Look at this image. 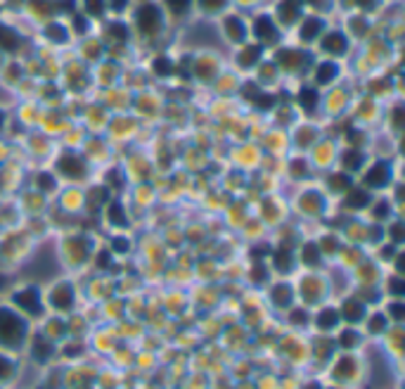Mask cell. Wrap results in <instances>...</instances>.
<instances>
[{
  "instance_id": "6da1fadb",
  "label": "cell",
  "mask_w": 405,
  "mask_h": 389,
  "mask_svg": "<svg viewBox=\"0 0 405 389\" xmlns=\"http://www.w3.org/2000/svg\"><path fill=\"white\" fill-rule=\"evenodd\" d=\"M24 332H26V325H24L19 316L0 308V342L10 344V347H17L24 340Z\"/></svg>"
},
{
  "instance_id": "7a4b0ae2",
  "label": "cell",
  "mask_w": 405,
  "mask_h": 389,
  "mask_svg": "<svg viewBox=\"0 0 405 389\" xmlns=\"http://www.w3.org/2000/svg\"><path fill=\"white\" fill-rule=\"evenodd\" d=\"M135 19H137L140 31H144V34H157L159 27H161V14H159V10L154 5L140 7L135 14Z\"/></svg>"
},
{
  "instance_id": "3957f363",
  "label": "cell",
  "mask_w": 405,
  "mask_h": 389,
  "mask_svg": "<svg viewBox=\"0 0 405 389\" xmlns=\"http://www.w3.org/2000/svg\"><path fill=\"white\" fill-rule=\"evenodd\" d=\"M14 301H17L26 314H38V311H41V299H38V292H36V290H21V292L14 297Z\"/></svg>"
},
{
  "instance_id": "277c9868",
  "label": "cell",
  "mask_w": 405,
  "mask_h": 389,
  "mask_svg": "<svg viewBox=\"0 0 405 389\" xmlns=\"http://www.w3.org/2000/svg\"><path fill=\"white\" fill-rule=\"evenodd\" d=\"M60 171H62L64 176L69 178H81L83 173H85V166H83V162L78 157H74V154H67V157L60 159Z\"/></svg>"
},
{
  "instance_id": "5b68a950",
  "label": "cell",
  "mask_w": 405,
  "mask_h": 389,
  "mask_svg": "<svg viewBox=\"0 0 405 389\" xmlns=\"http://www.w3.org/2000/svg\"><path fill=\"white\" fill-rule=\"evenodd\" d=\"M386 180H389V166L386 164L372 166V169L365 173V183L370 185V188H382V185H386Z\"/></svg>"
},
{
  "instance_id": "8992f818",
  "label": "cell",
  "mask_w": 405,
  "mask_h": 389,
  "mask_svg": "<svg viewBox=\"0 0 405 389\" xmlns=\"http://www.w3.org/2000/svg\"><path fill=\"white\" fill-rule=\"evenodd\" d=\"M71 301H74V294H71V287L69 285L57 287L55 292H52V304H55L57 308H69Z\"/></svg>"
},
{
  "instance_id": "52a82bcc",
  "label": "cell",
  "mask_w": 405,
  "mask_h": 389,
  "mask_svg": "<svg viewBox=\"0 0 405 389\" xmlns=\"http://www.w3.org/2000/svg\"><path fill=\"white\" fill-rule=\"evenodd\" d=\"M254 31H256V36L258 38H263V41H270V38H275V24L268 19V17H261V19L256 21V27H254Z\"/></svg>"
},
{
  "instance_id": "ba28073f",
  "label": "cell",
  "mask_w": 405,
  "mask_h": 389,
  "mask_svg": "<svg viewBox=\"0 0 405 389\" xmlns=\"http://www.w3.org/2000/svg\"><path fill=\"white\" fill-rule=\"evenodd\" d=\"M323 48L327 50V53H343V50H346V38H343L341 34H330L325 38Z\"/></svg>"
},
{
  "instance_id": "9c48e42d",
  "label": "cell",
  "mask_w": 405,
  "mask_h": 389,
  "mask_svg": "<svg viewBox=\"0 0 405 389\" xmlns=\"http://www.w3.org/2000/svg\"><path fill=\"white\" fill-rule=\"evenodd\" d=\"M17 43H19V38H17V34H14L12 29L0 27V48H3V50H14V48H17Z\"/></svg>"
},
{
  "instance_id": "30bf717a",
  "label": "cell",
  "mask_w": 405,
  "mask_h": 389,
  "mask_svg": "<svg viewBox=\"0 0 405 389\" xmlns=\"http://www.w3.org/2000/svg\"><path fill=\"white\" fill-rule=\"evenodd\" d=\"M227 36H230V38H233V41H242V38H244V34H247V31H244V24H242L240 19H235V17H230V19H227Z\"/></svg>"
},
{
  "instance_id": "8fae6325",
  "label": "cell",
  "mask_w": 405,
  "mask_h": 389,
  "mask_svg": "<svg viewBox=\"0 0 405 389\" xmlns=\"http://www.w3.org/2000/svg\"><path fill=\"white\" fill-rule=\"evenodd\" d=\"M334 76H337V67H334L332 62L320 64V69H317V83H330Z\"/></svg>"
},
{
  "instance_id": "7c38bea8",
  "label": "cell",
  "mask_w": 405,
  "mask_h": 389,
  "mask_svg": "<svg viewBox=\"0 0 405 389\" xmlns=\"http://www.w3.org/2000/svg\"><path fill=\"white\" fill-rule=\"evenodd\" d=\"M280 12H282V19L284 21L296 19V14H299V0H284L280 7Z\"/></svg>"
},
{
  "instance_id": "4fadbf2b",
  "label": "cell",
  "mask_w": 405,
  "mask_h": 389,
  "mask_svg": "<svg viewBox=\"0 0 405 389\" xmlns=\"http://www.w3.org/2000/svg\"><path fill=\"white\" fill-rule=\"evenodd\" d=\"M320 29H323V21L320 19H308L301 29V38H306V41H308V38H315Z\"/></svg>"
},
{
  "instance_id": "5bb4252c",
  "label": "cell",
  "mask_w": 405,
  "mask_h": 389,
  "mask_svg": "<svg viewBox=\"0 0 405 389\" xmlns=\"http://www.w3.org/2000/svg\"><path fill=\"white\" fill-rule=\"evenodd\" d=\"M299 100H301V107H306V110H313L317 105V93L310 88H303L301 95H299Z\"/></svg>"
},
{
  "instance_id": "9a60e30c",
  "label": "cell",
  "mask_w": 405,
  "mask_h": 389,
  "mask_svg": "<svg viewBox=\"0 0 405 389\" xmlns=\"http://www.w3.org/2000/svg\"><path fill=\"white\" fill-rule=\"evenodd\" d=\"M343 314H346V318H349V321H360V316H363V306H360L358 301H346Z\"/></svg>"
},
{
  "instance_id": "2e32d148",
  "label": "cell",
  "mask_w": 405,
  "mask_h": 389,
  "mask_svg": "<svg viewBox=\"0 0 405 389\" xmlns=\"http://www.w3.org/2000/svg\"><path fill=\"white\" fill-rule=\"evenodd\" d=\"M365 202H370V199H367V195H365L363 190H353L349 195V199H346V204L353 206V209H360V206H365Z\"/></svg>"
},
{
  "instance_id": "e0dca14e",
  "label": "cell",
  "mask_w": 405,
  "mask_h": 389,
  "mask_svg": "<svg viewBox=\"0 0 405 389\" xmlns=\"http://www.w3.org/2000/svg\"><path fill=\"white\" fill-rule=\"evenodd\" d=\"M109 221L114 225H124L126 223V214H124V209H121L119 202H114V204L109 206Z\"/></svg>"
},
{
  "instance_id": "ac0fdd59",
  "label": "cell",
  "mask_w": 405,
  "mask_h": 389,
  "mask_svg": "<svg viewBox=\"0 0 405 389\" xmlns=\"http://www.w3.org/2000/svg\"><path fill=\"white\" fill-rule=\"evenodd\" d=\"M273 297H275V301H277L280 306H287V304H289L287 297H292V290H289L287 285H277L273 290Z\"/></svg>"
},
{
  "instance_id": "d6986e66",
  "label": "cell",
  "mask_w": 405,
  "mask_h": 389,
  "mask_svg": "<svg viewBox=\"0 0 405 389\" xmlns=\"http://www.w3.org/2000/svg\"><path fill=\"white\" fill-rule=\"evenodd\" d=\"M258 55H261V48H247L244 53H242L240 62L244 64V67H249V64H254V62L258 60Z\"/></svg>"
},
{
  "instance_id": "ffe728a7",
  "label": "cell",
  "mask_w": 405,
  "mask_h": 389,
  "mask_svg": "<svg viewBox=\"0 0 405 389\" xmlns=\"http://www.w3.org/2000/svg\"><path fill=\"white\" fill-rule=\"evenodd\" d=\"M320 328L327 330V328H334L337 325V311H323V316H320Z\"/></svg>"
},
{
  "instance_id": "44dd1931",
  "label": "cell",
  "mask_w": 405,
  "mask_h": 389,
  "mask_svg": "<svg viewBox=\"0 0 405 389\" xmlns=\"http://www.w3.org/2000/svg\"><path fill=\"white\" fill-rule=\"evenodd\" d=\"M275 264H277V268H280V271H287L289 264H292V259H289V252H284V249H282V252L275 254Z\"/></svg>"
},
{
  "instance_id": "7402d4cb",
  "label": "cell",
  "mask_w": 405,
  "mask_h": 389,
  "mask_svg": "<svg viewBox=\"0 0 405 389\" xmlns=\"http://www.w3.org/2000/svg\"><path fill=\"white\" fill-rule=\"evenodd\" d=\"M166 5L171 7L176 14H183L187 10V5H190V0H166Z\"/></svg>"
},
{
  "instance_id": "603a6c76",
  "label": "cell",
  "mask_w": 405,
  "mask_h": 389,
  "mask_svg": "<svg viewBox=\"0 0 405 389\" xmlns=\"http://www.w3.org/2000/svg\"><path fill=\"white\" fill-rule=\"evenodd\" d=\"M10 375H12V363L0 356V380H7Z\"/></svg>"
},
{
  "instance_id": "cb8c5ba5",
  "label": "cell",
  "mask_w": 405,
  "mask_h": 389,
  "mask_svg": "<svg viewBox=\"0 0 405 389\" xmlns=\"http://www.w3.org/2000/svg\"><path fill=\"white\" fill-rule=\"evenodd\" d=\"M154 71H157V74H161V76L168 74V71H171V64H168V60H164V57H161V60L154 62Z\"/></svg>"
},
{
  "instance_id": "d4e9b609",
  "label": "cell",
  "mask_w": 405,
  "mask_h": 389,
  "mask_svg": "<svg viewBox=\"0 0 405 389\" xmlns=\"http://www.w3.org/2000/svg\"><path fill=\"white\" fill-rule=\"evenodd\" d=\"M360 162H363V154H358V152H349L346 154V166H351V169L360 166Z\"/></svg>"
},
{
  "instance_id": "484cf974",
  "label": "cell",
  "mask_w": 405,
  "mask_h": 389,
  "mask_svg": "<svg viewBox=\"0 0 405 389\" xmlns=\"http://www.w3.org/2000/svg\"><path fill=\"white\" fill-rule=\"evenodd\" d=\"M102 3H104V0H85V7H88V12L90 14H100V12H102Z\"/></svg>"
},
{
  "instance_id": "4316f807",
  "label": "cell",
  "mask_w": 405,
  "mask_h": 389,
  "mask_svg": "<svg viewBox=\"0 0 405 389\" xmlns=\"http://www.w3.org/2000/svg\"><path fill=\"white\" fill-rule=\"evenodd\" d=\"M199 3L204 10H220V7L225 5V0H199Z\"/></svg>"
},
{
  "instance_id": "83f0119b",
  "label": "cell",
  "mask_w": 405,
  "mask_h": 389,
  "mask_svg": "<svg viewBox=\"0 0 405 389\" xmlns=\"http://www.w3.org/2000/svg\"><path fill=\"white\" fill-rule=\"evenodd\" d=\"M306 261H308V264H315V261H317V247L315 245L306 247Z\"/></svg>"
},
{
  "instance_id": "f1b7e54d",
  "label": "cell",
  "mask_w": 405,
  "mask_h": 389,
  "mask_svg": "<svg viewBox=\"0 0 405 389\" xmlns=\"http://www.w3.org/2000/svg\"><path fill=\"white\" fill-rule=\"evenodd\" d=\"M48 356H50V347L48 344L43 347V342H38L36 344V358H48Z\"/></svg>"
},
{
  "instance_id": "f546056e",
  "label": "cell",
  "mask_w": 405,
  "mask_h": 389,
  "mask_svg": "<svg viewBox=\"0 0 405 389\" xmlns=\"http://www.w3.org/2000/svg\"><path fill=\"white\" fill-rule=\"evenodd\" d=\"M341 344L343 347H353V344H356V332H343Z\"/></svg>"
},
{
  "instance_id": "4dcf8cb0",
  "label": "cell",
  "mask_w": 405,
  "mask_h": 389,
  "mask_svg": "<svg viewBox=\"0 0 405 389\" xmlns=\"http://www.w3.org/2000/svg\"><path fill=\"white\" fill-rule=\"evenodd\" d=\"M114 249H117V252H128V242H126L124 238H117V242H114Z\"/></svg>"
},
{
  "instance_id": "1f68e13d",
  "label": "cell",
  "mask_w": 405,
  "mask_h": 389,
  "mask_svg": "<svg viewBox=\"0 0 405 389\" xmlns=\"http://www.w3.org/2000/svg\"><path fill=\"white\" fill-rule=\"evenodd\" d=\"M382 328H384V316H377V318L372 321V330H374V332H379Z\"/></svg>"
},
{
  "instance_id": "d6a6232c",
  "label": "cell",
  "mask_w": 405,
  "mask_h": 389,
  "mask_svg": "<svg viewBox=\"0 0 405 389\" xmlns=\"http://www.w3.org/2000/svg\"><path fill=\"white\" fill-rule=\"evenodd\" d=\"M270 105H273V97H268V95L258 97V107H261V110H268Z\"/></svg>"
},
{
  "instance_id": "836d02e7",
  "label": "cell",
  "mask_w": 405,
  "mask_h": 389,
  "mask_svg": "<svg viewBox=\"0 0 405 389\" xmlns=\"http://www.w3.org/2000/svg\"><path fill=\"white\" fill-rule=\"evenodd\" d=\"M60 31H62L60 27H50L48 29V36H52V38H64V34H60Z\"/></svg>"
},
{
  "instance_id": "e575fe53",
  "label": "cell",
  "mask_w": 405,
  "mask_h": 389,
  "mask_svg": "<svg viewBox=\"0 0 405 389\" xmlns=\"http://www.w3.org/2000/svg\"><path fill=\"white\" fill-rule=\"evenodd\" d=\"M41 188H48V190H50V188H52V178H50V176H41Z\"/></svg>"
},
{
  "instance_id": "d590c367",
  "label": "cell",
  "mask_w": 405,
  "mask_h": 389,
  "mask_svg": "<svg viewBox=\"0 0 405 389\" xmlns=\"http://www.w3.org/2000/svg\"><path fill=\"white\" fill-rule=\"evenodd\" d=\"M391 314H393V318H403V308L396 304V306H391Z\"/></svg>"
},
{
  "instance_id": "8d00e7d4",
  "label": "cell",
  "mask_w": 405,
  "mask_h": 389,
  "mask_svg": "<svg viewBox=\"0 0 405 389\" xmlns=\"http://www.w3.org/2000/svg\"><path fill=\"white\" fill-rule=\"evenodd\" d=\"M111 31H114V36H121V38H126V29L124 27H111Z\"/></svg>"
},
{
  "instance_id": "74e56055",
  "label": "cell",
  "mask_w": 405,
  "mask_h": 389,
  "mask_svg": "<svg viewBox=\"0 0 405 389\" xmlns=\"http://www.w3.org/2000/svg\"><path fill=\"white\" fill-rule=\"evenodd\" d=\"M111 7H114V10H124L126 0H111Z\"/></svg>"
},
{
  "instance_id": "f35d334b",
  "label": "cell",
  "mask_w": 405,
  "mask_h": 389,
  "mask_svg": "<svg viewBox=\"0 0 405 389\" xmlns=\"http://www.w3.org/2000/svg\"><path fill=\"white\" fill-rule=\"evenodd\" d=\"M393 240H396V242H400V225H393Z\"/></svg>"
},
{
  "instance_id": "ab89813d",
  "label": "cell",
  "mask_w": 405,
  "mask_h": 389,
  "mask_svg": "<svg viewBox=\"0 0 405 389\" xmlns=\"http://www.w3.org/2000/svg\"><path fill=\"white\" fill-rule=\"evenodd\" d=\"M358 5H360V7H372V5H374V0H358Z\"/></svg>"
},
{
  "instance_id": "60d3db41",
  "label": "cell",
  "mask_w": 405,
  "mask_h": 389,
  "mask_svg": "<svg viewBox=\"0 0 405 389\" xmlns=\"http://www.w3.org/2000/svg\"><path fill=\"white\" fill-rule=\"evenodd\" d=\"M76 29H85V21H83L81 17H78V19H76Z\"/></svg>"
},
{
  "instance_id": "b9f144b4",
  "label": "cell",
  "mask_w": 405,
  "mask_h": 389,
  "mask_svg": "<svg viewBox=\"0 0 405 389\" xmlns=\"http://www.w3.org/2000/svg\"><path fill=\"white\" fill-rule=\"evenodd\" d=\"M3 287H5V278H3V275H0V290H3Z\"/></svg>"
},
{
  "instance_id": "7bdbcfd3",
  "label": "cell",
  "mask_w": 405,
  "mask_h": 389,
  "mask_svg": "<svg viewBox=\"0 0 405 389\" xmlns=\"http://www.w3.org/2000/svg\"><path fill=\"white\" fill-rule=\"evenodd\" d=\"M0 126H3V114H0Z\"/></svg>"
}]
</instances>
